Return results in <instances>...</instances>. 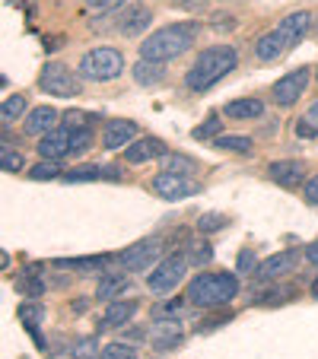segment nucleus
Instances as JSON below:
<instances>
[{"label":"nucleus","instance_id":"1","mask_svg":"<svg viewBox=\"0 0 318 359\" xmlns=\"http://www.w3.org/2000/svg\"><path fill=\"white\" fill-rule=\"evenodd\" d=\"M197 32H201V26H197L194 20L191 22H175V26H166V29H156L153 35H147V39L140 41V57L169 64V61H175V57H182L185 51L194 45Z\"/></svg>","mask_w":318,"mask_h":359},{"label":"nucleus","instance_id":"2","mask_svg":"<svg viewBox=\"0 0 318 359\" xmlns=\"http://www.w3.org/2000/svg\"><path fill=\"white\" fill-rule=\"evenodd\" d=\"M239 64V51L230 45H213L204 48L197 61L191 64V70L185 74V83H188L191 93H207L210 86H217L226 74H232Z\"/></svg>","mask_w":318,"mask_h":359},{"label":"nucleus","instance_id":"3","mask_svg":"<svg viewBox=\"0 0 318 359\" xmlns=\"http://www.w3.org/2000/svg\"><path fill=\"white\" fill-rule=\"evenodd\" d=\"M239 292V280L232 273H197L188 283V302L197 309H217V305L232 302Z\"/></svg>","mask_w":318,"mask_h":359},{"label":"nucleus","instance_id":"4","mask_svg":"<svg viewBox=\"0 0 318 359\" xmlns=\"http://www.w3.org/2000/svg\"><path fill=\"white\" fill-rule=\"evenodd\" d=\"M124 70V55L118 51V48H93V51H86V55L80 57V76H86V80L93 83H109L115 80L118 74Z\"/></svg>","mask_w":318,"mask_h":359},{"label":"nucleus","instance_id":"5","mask_svg":"<svg viewBox=\"0 0 318 359\" xmlns=\"http://www.w3.org/2000/svg\"><path fill=\"white\" fill-rule=\"evenodd\" d=\"M39 86H41V93L58 95V99H74V95L83 93L80 80H77V76L67 70V64H61V61H48L45 67H41Z\"/></svg>","mask_w":318,"mask_h":359},{"label":"nucleus","instance_id":"6","mask_svg":"<svg viewBox=\"0 0 318 359\" xmlns=\"http://www.w3.org/2000/svg\"><path fill=\"white\" fill-rule=\"evenodd\" d=\"M185 271H188V251H185V255H169V258L159 261V267L150 273V280H147L150 292H156V296L172 292L185 280Z\"/></svg>","mask_w":318,"mask_h":359},{"label":"nucleus","instance_id":"7","mask_svg":"<svg viewBox=\"0 0 318 359\" xmlns=\"http://www.w3.org/2000/svg\"><path fill=\"white\" fill-rule=\"evenodd\" d=\"M159 255H163V242H159V238H143V242L131 245L128 251H121L118 264H121L124 271H131V273H143L150 264L159 261Z\"/></svg>","mask_w":318,"mask_h":359},{"label":"nucleus","instance_id":"8","mask_svg":"<svg viewBox=\"0 0 318 359\" xmlns=\"http://www.w3.org/2000/svg\"><path fill=\"white\" fill-rule=\"evenodd\" d=\"M309 76H312L309 67H296L293 74L280 76V80L274 83V89H271V99L277 102L280 109H290L293 102H299V95L305 93V86H309Z\"/></svg>","mask_w":318,"mask_h":359},{"label":"nucleus","instance_id":"9","mask_svg":"<svg viewBox=\"0 0 318 359\" xmlns=\"http://www.w3.org/2000/svg\"><path fill=\"white\" fill-rule=\"evenodd\" d=\"M153 191L166 201H182V197H191L197 194V184L191 182V175H178V172H159L153 178Z\"/></svg>","mask_w":318,"mask_h":359},{"label":"nucleus","instance_id":"10","mask_svg":"<svg viewBox=\"0 0 318 359\" xmlns=\"http://www.w3.org/2000/svg\"><path fill=\"white\" fill-rule=\"evenodd\" d=\"M299 255H303V251H296V248L271 255V258L255 271V280L258 283H267V280H274V277H286V273H293L296 271V264H299Z\"/></svg>","mask_w":318,"mask_h":359},{"label":"nucleus","instance_id":"11","mask_svg":"<svg viewBox=\"0 0 318 359\" xmlns=\"http://www.w3.org/2000/svg\"><path fill=\"white\" fill-rule=\"evenodd\" d=\"M185 340V331L175 318H156L153 327H150V344H153L156 353H166V350H175L178 344Z\"/></svg>","mask_w":318,"mask_h":359},{"label":"nucleus","instance_id":"12","mask_svg":"<svg viewBox=\"0 0 318 359\" xmlns=\"http://www.w3.org/2000/svg\"><path fill=\"white\" fill-rule=\"evenodd\" d=\"M70 137H74V130L64 124V128H55L48 130L45 137H39V156L41 159H64L70 156Z\"/></svg>","mask_w":318,"mask_h":359},{"label":"nucleus","instance_id":"13","mask_svg":"<svg viewBox=\"0 0 318 359\" xmlns=\"http://www.w3.org/2000/svg\"><path fill=\"white\" fill-rule=\"evenodd\" d=\"M166 153H169V147H166L159 137H140V140H134L128 147L124 159H128L131 165H143V163H150V159H163Z\"/></svg>","mask_w":318,"mask_h":359},{"label":"nucleus","instance_id":"14","mask_svg":"<svg viewBox=\"0 0 318 359\" xmlns=\"http://www.w3.org/2000/svg\"><path fill=\"white\" fill-rule=\"evenodd\" d=\"M150 22H153V10L140 7V4H131V7L118 16V32H121L124 39H137L140 32H147Z\"/></svg>","mask_w":318,"mask_h":359},{"label":"nucleus","instance_id":"15","mask_svg":"<svg viewBox=\"0 0 318 359\" xmlns=\"http://www.w3.org/2000/svg\"><path fill=\"white\" fill-rule=\"evenodd\" d=\"M137 137V124L128 121V118H115V121L105 124V130H102V147L109 149H121V147H131Z\"/></svg>","mask_w":318,"mask_h":359},{"label":"nucleus","instance_id":"16","mask_svg":"<svg viewBox=\"0 0 318 359\" xmlns=\"http://www.w3.org/2000/svg\"><path fill=\"white\" fill-rule=\"evenodd\" d=\"M267 178H274L280 188H299L305 184V165L299 159H280L267 165Z\"/></svg>","mask_w":318,"mask_h":359},{"label":"nucleus","instance_id":"17","mask_svg":"<svg viewBox=\"0 0 318 359\" xmlns=\"http://www.w3.org/2000/svg\"><path fill=\"white\" fill-rule=\"evenodd\" d=\"M290 51V41L284 39V35L277 32V29H271V32H264L261 39L255 41V57L258 61H264V64H274V61H280V57Z\"/></svg>","mask_w":318,"mask_h":359},{"label":"nucleus","instance_id":"18","mask_svg":"<svg viewBox=\"0 0 318 359\" xmlns=\"http://www.w3.org/2000/svg\"><path fill=\"white\" fill-rule=\"evenodd\" d=\"M312 22H315V20H312L309 10H296V13H290V16H284V20H280L277 32L284 35V39L290 41V48H293V45H299V41L309 35Z\"/></svg>","mask_w":318,"mask_h":359},{"label":"nucleus","instance_id":"19","mask_svg":"<svg viewBox=\"0 0 318 359\" xmlns=\"http://www.w3.org/2000/svg\"><path fill=\"white\" fill-rule=\"evenodd\" d=\"M16 292L20 296H29V299H39L45 292V280H41V264H26L20 271V277L13 280Z\"/></svg>","mask_w":318,"mask_h":359},{"label":"nucleus","instance_id":"20","mask_svg":"<svg viewBox=\"0 0 318 359\" xmlns=\"http://www.w3.org/2000/svg\"><path fill=\"white\" fill-rule=\"evenodd\" d=\"M137 312V302H121V299H115V302L105 309V315L99 318V331H112V327H124L131 318H134Z\"/></svg>","mask_w":318,"mask_h":359},{"label":"nucleus","instance_id":"21","mask_svg":"<svg viewBox=\"0 0 318 359\" xmlns=\"http://www.w3.org/2000/svg\"><path fill=\"white\" fill-rule=\"evenodd\" d=\"M58 128V111L55 109H48V105H41V109H35L32 115L26 118V134L29 137H45L48 130H55Z\"/></svg>","mask_w":318,"mask_h":359},{"label":"nucleus","instance_id":"22","mask_svg":"<svg viewBox=\"0 0 318 359\" xmlns=\"http://www.w3.org/2000/svg\"><path fill=\"white\" fill-rule=\"evenodd\" d=\"M128 290H131V280L124 277V273H102L99 286H95V299H102V302H115V299Z\"/></svg>","mask_w":318,"mask_h":359},{"label":"nucleus","instance_id":"23","mask_svg":"<svg viewBox=\"0 0 318 359\" xmlns=\"http://www.w3.org/2000/svg\"><path fill=\"white\" fill-rule=\"evenodd\" d=\"M115 261L109 255H95V258H77V261H55V267H67V271H83V273H109Z\"/></svg>","mask_w":318,"mask_h":359},{"label":"nucleus","instance_id":"24","mask_svg":"<svg viewBox=\"0 0 318 359\" xmlns=\"http://www.w3.org/2000/svg\"><path fill=\"white\" fill-rule=\"evenodd\" d=\"M166 76V64L159 61H147V57H140L134 67V80L137 86H156V83H163Z\"/></svg>","mask_w":318,"mask_h":359},{"label":"nucleus","instance_id":"25","mask_svg":"<svg viewBox=\"0 0 318 359\" xmlns=\"http://www.w3.org/2000/svg\"><path fill=\"white\" fill-rule=\"evenodd\" d=\"M226 115L236 121H249V118H261L264 115V102L258 99H236L226 105Z\"/></svg>","mask_w":318,"mask_h":359},{"label":"nucleus","instance_id":"26","mask_svg":"<svg viewBox=\"0 0 318 359\" xmlns=\"http://www.w3.org/2000/svg\"><path fill=\"white\" fill-rule=\"evenodd\" d=\"M16 318L22 321V327H26L29 334H35L41 327V318H45V309H41L35 299H29V302H22L20 309H16Z\"/></svg>","mask_w":318,"mask_h":359},{"label":"nucleus","instance_id":"27","mask_svg":"<svg viewBox=\"0 0 318 359\" xmlns=\"http://www.w3.org/2000/svg\"><path fill=\"white\" fill-rule=\"evenodd\" d=\"M290 299H296V286H290V283H284V286H267L264 292H258L255 296V302L258 305H284V302H290Z\"/></svg>","mask_w":318,"mask_h":359},{"label":"nucleus","instance_id":"28","mask_svg":"<svg viewBox=\"0 0 318 359\" xmlns=\"http://www.w3.org/2000/svg\"><path fill=\"white\" fill-rule=\"evenodd\" d=\"M22 111H26V99L22 95H7V99L0 102V121H4V128H10Z\"/></svg>","mask_w":318,"mask_h":359},{"label":"nucleus","instance_id":"29","mask_svg":"<svg viewBox=\"0 0 318 359\" xmlns=\"http://www.w3.org/2000/svg\"><path fill=\"white\" fill-rule=\"evenodd\" d=\"M61 175H64L61 159H41V163H35L32 172H29L32 182H51V178H61Z\"/></svg>","mask_w":318,"mask_h":359},{"label":"nucleus","instance_id":"30","mask_svg":"<svg viewBox=\"0 0 318 359\" xmlns=\"http://www.w3.org/2000/svg\"><path fill=\"white\" fill-rule=\"evenodd\" d=\"M99 175H102V165L86 163V165H77V169L64 172V175H61V182H67V184H80V182H95V178H99Z\"/></svg>","mask_w":318,"mask_h":359},{"label":"nucleus","instance_id":"31","mask_svg":"<svg viewBox=\"0 0 318 359\" xmlns=\"http://www.w3.org/2000/svg\"><path fill=\"white\" fill-rule=\"evenodd\" d=\"M197 169L194 159L188 156H175V153H166L163 156V172H178V175H191Z\"/></svg>","mask_w":318,"mask_h":359},{"label":"nucleus","instance_id":"32","mask_svg":"<svg viewBox=\"0 0 318 359\" xmlns=\"http://www.w3.org/2000/svg\"><path fill=\"white\" fill-rule=\"evenodd\" d=\"M0 169L7 172V175H16L22 169V153H16L10 143H4V149H0Z\"/></svg>","mask_w":318,"mask_h":359},{"label":"nucleus","instance_id":"33","mask_svg":"<svg viewBox=\"0 0 318 359\" xmlns=\"http://www.w3.org/2000/svg\"><path fill=\"white\" fill-rule=\"evenodd\" d=\"M210 258H213V248H210V242H194V245L188 248V264H191V267L210 264Z\"/></svg>","mask_w":318,"mask_h":359},{"label":"nucleus","instance_id":"34","mask_svg":"<svg viewBox=\"0 0 318 359\" xmlns=\"http://www.w3.org/2000/svg\"><path fill=\"white\" fill-rule=\"evenodd\" d=\"M220 128H223V121H220V115H210L207 121H204V124H197V128L191 130V137H194V140H210V137L217 140Z\"/></svg>","mask_w":318,"mask_h":359},{"label":"nucleus","instance_id":"35","mask_svg":"<svg viewBox=\"0 0 318 359\" xmlns=\"http://www.w3.org/2000/svg\"><path fill=\"white\" fill-rule=\"evenodd\" d=\"M70 356H74V359H102V353H99V346H95L93 337H83V340H77V344H74Z\"/></svg>","mask_w":318,"mask_h":359},{"label":"nucleus","instance_id":"36","mask_svg":"<svg viewBox=\"0 0 318 359\" xmlns=\"http://www.w3.org/2000/svg\"><path fill=\"white\" fill-rule=\"evenodd\" d=\"M89 147H93V130L89 128L74 130V137H70V156H80V153H86Z\"/></svg>","mask_w":318,"mask_h":359},{"label":"nucleus","instance_id":"37","mask_svg":"<svg viewBox=\"0 0 318 359\" xmlns=\"http://www.w3.org/2000/svg\"><path fill=\"white\" fill-rule=\"evenodd\" d=\"M226 223H230V217H223V213H204V217L197 219V229H201L204 236H210V232H220Z\"/></svg>","mask_w":318,"mask_h":359},{"label":"nucleus","instance_id":"38","mask_svg":"<svg viewBox=\"0 0 318 359\" xmlns=\"http://www.w3.org/2000/svg\"><path fill=\"white\" fill-rule=\"evenodd\" d=\"M124 0H83L89 16H105V13H115V7H121Z\"/></svg>","mask_w":318,"mask_h":359},{"label":"nucleus","instance_id":"39","mask_svg":"<svg viewBox=\"0 0 318 359\" xmlns=\"http://www.w3.org/2000/svg\"><path fill=\"white\" fill-rule=\"evenodd\" d=\"M217 149H236V153H251V140L249 137H217Z\"/></svg>","mask_w":318,"mask_h":359},{"label":"nucleus","instance_id":"40","mask_svg":"<svg viewBox=\"0 0 318 359\" xmlns=\"http://www.w3.org/2000/svg\"><path fill=\"white\" fill-rule=\"evenodd\" d=\"M102 359H137V350L131 344H109L102 350Z\"/></svg>","mask_w":318,"mask_h":359},{"label":"nucleus","instance_id":"41","mask_svg":"<svg viewBox=\"0 0 318 359\" xmlns=\"http://www.w3.org/2000/svg\"><path fill=\"white\" fill-rule=\"evenodd\" d=\"M175 312H182V299H169V302L156 305V309H153V318H172Z\"/></svg>","mask_w":318,"mask_h":359},{"label":"nucleus","instance_id":"42","mask_svg":"<svg viewBox=\"0 0 318 359\" xmlns=\"http://www.w3.org/2000/svg\"><path fill=\"white\" fill-rule=\"evenodd\" d=\"M236 271L242 273V277H245V273H251V271H258V267H255V255H251V251H242V255L236 258Z\"/></svg>","mask_w":318,"mask_h":359},{"label":"nucleus","instance_id":"43","mask_svg":"<svg viewBox=\"0 0 318 359\" xmlns=\"http://www.w3.org/2000/svg\"><path fill=\"white\" fill-rule=\"evenodd\" d=\"M303 197H305V203H315V207H318V175L305 178V184H303Z\"/></svg>","mask_w":318,"mask_h":359},{"label":"nucleus","instance_id":"44","mask_svg":"<svg viewBox=\"0 0 318 359\" xmlns=\"http://www.w3.org/2000/svg\"><path fill=\"white\" fill-rule=\"evenodd\" d=\"M296 134L303 137V140H312V137H318V124L303 118V121H296Z\"/></svg>","mask_w":318,"mask_h":359},{"label":"nucleus","instance_id":"45","mask_svg":"<svg viewBox=\"0 0 318 359\" xmlns=\"http://www.w3.org/2000/svg\"><path fill=\"white\" fill-rule=\"evenodd\" d=\"M213 29H220V32H232V29H236V16L213 13Z\"/></svg>","mask_w":318,"mask_h":359},{"label":"nucleus","instance_id":"46","mask_svg":"<svg viewBox=\"0 0 318 359\" xmlns=\"http://www.w3.org/2000/svg\"><path fill=\"white\" fill-rule=\"evenodd\" d=\"M232 318V315L230 312H226V315H213V318H207V321H201V325H197V327H201V331H213V327H220V325H226V321H230Z\"/></svg>","mask_w":318,"mask_h":359},{"label":"nucleus","instance_id":"47","mask_svg":"<svg viewBox=\"0 0 318 359\" xmlns=\"http://www.w3.org/2000/svg\"><path fill=\"white\" fill-rule=\"evenodd\" d=\"M121 165H102V178H105V182H121Z\"/></svg>","mask_w":318,"mask_h":359},{"label":"nucleus","instance_id":"48","mask_svg":"<svg viewBox=\"0 0 318 359\" xmlns=\"http://www.w3.org/2000/svg\"><path fill=\"white\" fill-rule=\"evenodd\" d=\"M303 255H305V261H309V264H318V238H315V242H309V248H305Z\"/></svg>","mask_w":318,"mask_h":359},{"label":"nucleus","instance_id":"49","mask_svg":"<svg viewBox=\"0 0 318 359\" xmlns=\"http://www.w3.org/2000/svg\"><path fill=\"white\" fill-rule=\"evenodd\" d=\"M207 0H175V7H182V10H201Z\"/></svg>","mask_w":318,"mask_h":359},{"label":"nucleus","instance_id":"50","mask_svg":"<svg viewBox=\"0 0 318 359\" xmlns=\"http://www.w3.org/2000/svg\"><path fill=\"white\" fill-rule=\"evenodd\" d=\"M305 118H309V121H315V124H318V102H312V109H309V115H305Z\"/></svg>","mask_w":318,"mask_h":359},{"label":"nucleus","instance_id":"51","mask_svg":"<svg viewBox=\"0 0 318 359\" xmlns=\"http://www.w3.org/2000/svg\"><path fill=\"white\" fill-rule=\"evenodd\" d=\"M74 312H77V315L86 312V299H77V302H74Z\"/></svg>","mask_w":318,"mask_h":359},{"label":"nucleus","instance_id":"52","mask_svg":"<svg viewBox=\"0 0 318 359\" xmlns=\"http://www.w3.org/2000/svg\"><path fill=\"white\" fill-rule=\"evenodd\" d=\"M312 296H318V280H315V283H312Z\"/></svg>","mask_w":318,"mask_h":359},{"label":"nucleus","instance_id":"53","mask_svg":"<svg viewBox=\"0 0 318 359\" xmlns=\"http://www.w3.org/2000/svg\"><path fill=\"white\" fill-rule=\"evenodd\" d=\"M315 32H318V20H315Z\"/></svg>","mask_w":318,"mask_h":359},{"label":"nucleus","instance_id":"54","mask_svg":"<svg viewBox=\"0 0 318 359\" xmlns=\"http://www.w3.org/2000/svg\"><path fill=\"white\" fill-rule=\"evenodd\" d=\"M315 80H318V76H315Z\"/></svg>","mask_w":318,"mask_h":359}]
</instances>
